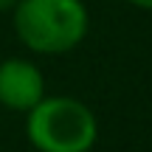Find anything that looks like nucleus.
<instances>
[{
    "mask_svg": "<svg viewBox=\"0 0 152 152\" xmlns=\"http://www.w3.org/2000/svg\"><path fill=\"white\" fill-rule=\"evenodd\" d=\"M11 23L28 51L59 56L82 45L90 28V11L82 0H17Z\"/></svg>",
    "mask_w": 152,
    "mask_h": 152,
    "instance_id": "nucleus-1",
    "label": "nucleus"
},
{
    "mask_svg": "<svg viewBox=\"0 0 152 152\" xmlns=\"http://www.w3.org/2000/svg\"><path fill=\"white\" fill-rule=\"evenodd\" d=\"M124 3L135 6V9H144V11H152V0H124Z\"/></svg>",
    "mask_w": 152,
    "mask_h": 152,
    "instance_id": "nucleus-4",
    "label": "nucleus"
},
{
    "mask_svg": "<svg viewBox=\"0 0 152 152\" xmlns=\"http://www.w3.org/2000/svg\"><path fill=\"white\" fill-rule=\"evenodd\" d=\"M45 96V76L31 59L9 56L0 62V104L14 113H28Z\"/></svg>",
    "mask_w": 152,
    "mask_h": 152,
    "instance_id": "nucleus-3",
    "label": "nucleus"
},
{
    "mask_svg": "<svg viewBox=\"0 0 152 152\" xmlns=\"http://www.w3.org/2000/svg\"><path fill=\"white\" fill-rule=\"evenodd\" d=\"M26 135L37 152H90L99 141V121L79 99L42 96L26 113Z\"/></svg>",
    "mask_w": 152,
    "mask_h": 152,
    "instance_id": "nucleus-2",
    "label": "nucleus"
},
{
    "mask_svg": "<svg viewBox=\"0 0 152 152\" xmlns=\"http://www.w3.org/2000/svg\"><path fill=\"white\" fill-rule=\"evenodd\" d=\"M17 0H0V11H11Z\"/></svg>",
    "mask_w": 152,
    "mask_h": 152,
    "instance_id": "nucleus-5",
    "label": "nucleus"
}]
</instances>
